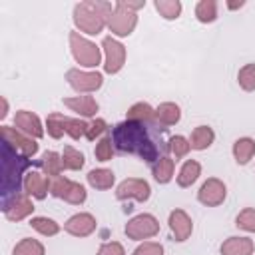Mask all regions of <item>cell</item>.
<instances>
[{"instance_id":"13","label":"cell","mask_w":255,"mask_h":255,"mask_svg":"<svg viewBox=\"0 0 255 255\" xmlns=\"http://www.w3.org/2000/svg\"><path fill=\"white\" fill-rule=\"evenodd\" d=\"M2 211L6 215V219L10 221H20L24 217H28L34 211V205L30 201V195L26 191L18 193L16 197H12L8 203H2Z\"/></svg>"},{"instance_id":"11","label":"cell","mask_w":255,"mask_h":255,"mask_svg":"<svg viewBox=\"0 0 255 255\" xmlns=\"http://www.w3.org/2000/svg\"><path fill=\"white\" fill-rule=\"evenodd\" d=\"M225 195H227V187L221 179L217 177H209L197 191V199L207 205V207H215V205H221L225 201Z\"/></svg>"},{"instance_id":"20","label":"cell","mask_w":255,"mask_h":255,"mask_svg":"<svg viewBox=\"0 0 255 255\" xmlns=\"http://www.w3.org/2000/svg\"><path fill=\"white\" fill-rule=\"evenodd\" d=\"M179 118H181L179 106L173 104V102H163V104H159L157 110H155V116H153V120H155L159 126H163V128L175 126V124L179 122Z\"/></svg>"},{"instance_id":"35","label":"cell","mask_w":255,"mask_h":255,"mask_svg":"<svg viewBox=\"0 0 255 255\" xmlns=\"http://www.w3.org/2000/svg\"><path fill=\"white\" fill-rule=\"evenodd\" d=\"M237 82L245 92H253L255 90V64H245L237 74Z\"/></svg>"},{"instance_id":"19","label":"cell","mask_w":255,"mask_h":255,"mask_svg":"<svg viewBox=\"0 0 255 255\" xmlns=\"http://www.w3.org/2000/svg\"><path fill=\"white\" fill-rule=\"evenodd\" d=\"M64 106H68L72 112L84 116V118H92L98 112V102L92 96H76V98H66Z\"/></svg>"},{"instance_id":"23","label":"cell","mask_w":255,"mask_h":255,"mask_svg":"<svg viewBox=\"0 0 255 255\" xmlns=\"http://www.w3.org/2000/svg\"><path fill=\"white\" fill-rule=\"evenodd\" d=\"M215 139V133L209 126H197L193 131H191V137H189V143H191V149H205L213 143Z\"/></svg>"},{"instance_id":"29","label":"cell","mask_w":255,"mask_h":255,"mask_svg":"<svg viewBox=\"0 0 255 255\" xmlns=\"http://www.w3.org/2000/svg\"><path fill=\"white\" fill-rule=\"evenodd\" d=\"M84 153H80L78 149H74L72 145H66L64 147V153H62V163H64V169H82L84 167Z\"/></svg>"},{"instance_id":"31","label":"cell","mask_w":255,"mask_h":255,"mask_svg":"<svg viewBox=\"0 0 255 255\" xmlns=\"http://www.w3.org/2000/svg\"><path fill=\"white\" fill-rule=\"evenodd\" d=\"M40 163H42V167L46 169V173H48V175H54V177H58V175H60V171L64 169L62 155H60V153H56V151H46Z\"/></svg>"},{"instance_id":"36","label":"cell","mask_w":255,"mask_h":255,"mask_svg":"<svg viewBox=\"0 0 255 255\" xmlns=\"http://www.w3.org/2000/svg\"><path fill=\"white\" fill-rule=\"evenodd\" d=\"M235 225L247 233H255V209L253 207H245L237 219H235Z\"/></svg>"},{"instance_id":"22","label":"cell","mask_w":255,"mask_h":255,"mask_svg":"<svg viewBox=\"0 0 255 255\" xmlns=\"http://www.w3.org/2000/svg\"><path fill=\"white\" fill-rule=\"evenodd\" d=\"M233 155H235V161L245 165L251 161V157L255 155V141L251 137H239L235 143H233Z\"/></svg>"},{"instance_id":"32","label":"cell","mask_w":255,"mask_h":255,"mask_svg":"<svg viewBox=\"0 0 255 255\" xmlns=\"http://www.w3.org/2000/svg\"><path fill=\"white\" fill-rule=\"evenodd\" d=\"M30 225L40 233V235H46V237H52L60 231V225L50 219V217H32L30 219Z\"/></svg>"},{"instance_id":"30","label":"cell","mask_w":255,"mask_h":255,"mask_svg":"<svg viewBox=\"0 0 255 255\" xmlns=\"http://www.w3.org/2000/svg\"><path fill=\"white\" fill-rule=\"evenodd\" d=\"M153 116H155V110H153L149 104H145V102H137V104H133V106L128 110V120L149 122V120H153Z\"/></svg>"},{"instance_id":"4","label":"cell","mask_w":255,"mask_h":255,"mask_svg":"<svg viewBox=\"0 0 255 255\" xmlns=\"http://www.w3.org/2000/svg\"><path fill=\"white\" fill-rule=\"evenodd\" d=\"M70 48H72V56L74 60L84 66V68H96L102 62V52L100 48L90 42L88 38L80 36L78 32H70Z\"/></svg>"},{"instance_id":"28","label":"cell","mask_w":255,"mask_h":255,"mask_svg":"<svg viewBox=\"0 0 255 255\" xmlns=\"http://www.w3.org/2000/svg\"><path fill=\"white\" fill-rule=\"evenodd\" d=\"M195 16L199 22L207 24V22H213L217 18V2L215 0H201L197 2L195 6Z\"/></svg>"},{"instance_id":"37","label":"cell","mask_w":255,"mask_h":255,"mask_svg":"<svg viewBox=\"0 0 255 255\" xmlns=\"http://www.w3.org/2000/svg\"><path fill=\"white\" fill-rule=\"evenodd\" d=\"M189 149H191V143H189V139H185L183 135H173V137H169V151H171L175 157L187 155Z\"/></svg>"},{"instance_id":"42","label":"cell","mask_w":255,"mask_h":255,"mask_svg":"<svg viewBox=\"0 0 255 255\" xmlns=\"http://www.w3.org/2000/svg\"><path fill=\"white\" fill-rule=\"evenodd\" d=\"M8 114V102H6V98H2V112H0V116L4 118Z\"/></svg>"},{"instance_id":"34","label":"cell","mask_w":255,"mask_h":255,"mask_svg":"<svg viewBox=\"0 0 255 255\" xmlns=\"http://www.w3.org/2000/svg\"><path fill=\"white\" fill-rule=\"evenodd\" d=\"M66 133L72 137V139H80L82 135H86L88 133V128H90V124H86L84 120H80V118H66Z\"/></svg>"},{"instance_id":"7","label":"cell","mask_w":255,"mask_h":255,"mask_svg":"<svg viewBox=\"0 0 255 255\" xmlns=\"http://www.w3.org/2000/svg\"><path fill=\"white\" fill-rule=\"evenodd\" d=\"M50 191H52L54 197H60V199H64L72 205H80V203L86 201V189L80 183H76L68 177H62V175L54 177Z\"/></svg>"},{"instance_id":"2","label":"cell","mask_w":255,"mask_h":255,"mask_svg":"<svg viewBox=\"0 0 255 255\" xmlns=\"http://www.w3.org/2000/svg\"><path fill=\"white\" fill-rule=\"evenodd\" d=\"M32 165V159L20 153L12 143L2 139V203H8L12 197L22 193L24 171Z\"/></svg>"},{"instance_id":"41","label":"cell","mask_w":255,"mask_h":255,"mask_svg":"<svg viewBox=\"0 0 255 255\" xmlns=\"http://www.w3.org/2000/svg\"><path fill=\"white\" fill-rule=\"evenodd\" d=\"M106 131V122L102 120V118H98V120H94L92 124H90V128H88V133H86V137L90 139V141H94L98 135H102Z\"/></svg>"},{"instance_id":"17","label":"cell","mask_w":255,"mask_h":255,"mask_svg":"<svg viewBox=\"0 0 255 255\" xmlns=\"http://www.w3.org/2000/svg\"><path fill=\"white\" fill-rule=\"evenodd\" d=\"M169 229H171L175 241H185L193 231V223L183 209H173L169 213Z\"/></svg>"},{"instance_id":"39","label":"cell","mask_w":255,"mask_h":255,"mask_svg":"<svg viewBox=\"0 0 255 255\" xmlns=\"http://www.w3.org/2000/svg\"><path fill=\"white\" fill-rule=\"evenodd\" d=\"M133 255H163V247L161 243H155V241H143L141 245L135 247Z\"/></svg>"},{"instance_id":"8","label":"cell","mask_w":255,"mask_h":255,"mask_svg":"<svg viewBox=\"0 0 255 255\" xmlns=\"http://www.w3.org/2000/svg\"><path fill=\"white\" fill-rule=\"evenodd\" d=\"M66 80L78 94H92V92L100 90L102 82H104L100 72H84V70H78V68L68 70Z\"/></svg>"},{"instance_id":"14","label":"cell","mask_w":255,"mask_h":255,"mask_svg":"<svg viewBox=\"0 0 255 255\" xmlns=\"http://www.w3.org/2000/svg\"><path fill=\"white\" fill-rule=\"evenodd\" d=\"M14 126L16 129H20L22 133L30 135V137H42L44 135V128H42V122L36 114L28 112V110H20L16 112L14 116Z\"/></svg>"},{"instance_id":"6","label":"cell","mask_w":255,"mask_h":255,"mask_svg":"<svg viewBox=\"0 0 255 255\" xmlns=\"http://www.w3.org/2000/svg\"><path fill=\"white\" fill-rule=\"evenodd\" d=\"M157 231H159V223L151 213H139V215L131 217L126 225V235L135 241L149 239V237L157 235Z\"/></svg>"},{"instance_id":"5","label":"cell","mask_w":255,"mask_h":255,"mask_svg":"<svg viewBox=\"0 0 255 255\" xmlns=\"http://www.w3.org/2000/svg\"><path fill=\"white\" fill-rule=\"evenodd\" d=\"M135 24H137L135 12L129 10L124 4V0L116 2L112 14L108 16V28L112 30V34H116V36H129L133 32Z\"/></svg>"},{"instance_id":"15","label":"cell","mask_w":255,"mask_h":255,"mask_svg":"<svg viewBox=\"0 0 255 255\" xmlns=\"http://www.w3.org/2000/svg\"><path fill=\"white\" fill-rule=\"evenodd\" d=\"M64 229L74 237H88L96 229V219L92 213H76L64 223Z\"/></svg>"},{"instance_id":"26","label":"cell","mask_w":255,"mask_h":255,"mask_svg":"<svg viewBox=\"0 0 255 255\" xmlns=\"http://www.w3.org/2000/svg\"><path fill=\"white\" fill-rule=\"evenodd\" d=\"M153 6H155V10L159 12V16H163L165 20H175V18H179L181 8H183L179 0H155Z\"/></svg>"},{"instance_id":"25","label":"cell","mask_w":255,"mask_h":255,"mask_svg":"<svg viewBox=\"0 0 255 255\" xmlns=\"http://www.w3.org/2000/svg\"><path fill=\"white\" fill-rule=\"evenodd\" d=\"M173 169H175V163H173V159H169L167 155L161 157V159H157V161L153 163V167H151L153 177H155V181H159V183H167V181L173 177Z\"/></svg>"},{"instance_id":"33","label":"cell","mask_w":255,"mask_h":255,"mask_svg":"<svg viewBox=\"0 0 255 255\" xmlns=\"http://www.w3.org/2000/svg\"><path fill=\"white\" fill-rule=\"evenodd\" d=\"M66 116L64 114H50L48 118H46V128H48V133L54 137V139H58V137H62L64 133H66Z\"/></svg>"},{"instance_id":"12","label":"cell","mask_w":255,"mask_h":255,"mask_svg":"<svg viewBox=\"0 0 255 255\" xmlns=\"http://www.w3.org/2000/svg\"><path fill=\"white\" fill-rule=\"evenodd\" d=\"M0 131H2V139H6L8 143H12V145H14L18 151H22L24 155H28V157L36 155L38 143L34 141V137H30V135H26V133H22L20 129L10 128V126H2Z\"/></svg>"},{"instance_id":"27","label":"cell","mask_w":255,"mask_h":255,"mask_svg":"<svg viewBox=\"0 0 255 255\" xmlns=\"http://www.w3.org/2000/svg\"><path fill=\"white\" fill-rule=\"evenodd\" d=\"M12 255H44V245L38 239L24 237L22 241L16 243Z\"/></svg>"},{"instance_id":"18","label":"cell","mask_w":255,"mask_h":255,"mask_svg":"<svg viewBox=\"0 0 255 255\" xmlns=\"http://www.w3.org/2000/svg\"><path fill=\"white\" fill-rule=\"evenodd\" d=\"M221 255H253L255 245L249 237H229L221 243Z\"/></svg>"},{"instance_id":"3","label":"cell","mask_w":255,"mask_h":255,"mask_svg":"<svg viewBox=\"0 0 255 255\" xmlns=\"http://www.w3.org/2000/svg\"><path fill=\"white\" fill-rule=\"evenodd\" d=\"M114 6L110 2H94L86 0L74 6V24L80 32L96 36L108 26V16L112 14Z\"/></svg>"},{"instance_id":"1","label":"cell","mask_w":255,"mask_h":255,"mask_svg":"<svg viewBox=\"0 0 255 255\" xmlns=\"http://www.w3.org/2000/svg\"><path fill=\"white\" fill-rule=\"evenodd\" d=\"M112 143L122 153L139 155L147 163H155L169 151V139H165V128L155 120L137 122L126 120L112 129Z\"/></svg>"},{"instance_id":"24","label":"cell","mask_w":255,"mask_h":255,"mask_svg":"<svg viewBox=\"0 0 255 255\" xmlns=\"http://www.w3.org/2000/svg\"><path fill=\"white\" fill-rule=\"evenodd\" d=\"M88 183L92 185V187H96V189H110L112 185H114V173L110 171V169H104V167H100V169H92L88 175Z\"/></svg>"},{"instance_id":"10","label":"cell","mask_w":255,"mask_h":255,"mask_svg":"<svg viewBox=\"0 0 255 255\" xmlns=\"http://www.w3.org/2000/svg\"><path fill=\"white\" fill-rule=\"evenodd\" d=\"M151 195L149 183L145 179H137V177H128L124 179L118 189H116V197L118 199H135V201H147Z\"/></svg>"},{"instance_id":"43","label":"cell","mask_w":255,"mask_h":255,"mask_svg":"<svg viewBox=\"0 0 255 255\" xmlns=\"http://www.w3.org/2000/svg\"><path fill=\"white\" fill-rule=\"evenodd\" d=\"M245 2H227V8H231V10H235V8H241Z\"/></svg>"},{"instance_id":"9","label":"cell","mask_w":255,"mask_h":255,"mask_svg":"<svg viewBox=\"0 0 255 255\" xmlns=\"http://www.w3.org/2000/svg\"><path fill=\"white\" fill-rule=\"evenodd\" d=\"M102 48L106 52V64H104V70L108 74H118L124 64H126V46L120 44L116 38L112 36H106L104 42H102Z\"/></svg>"},{"instance_id":"40","label":"cell","mask_w":255,"mask_h":255,"mask_svg":"<svg viewBox=\"0 0 255 255\" xmlns=\"http://www.w3.org/2000/svg\"><path fill=\"white\" fill-rule=\"evenodd\" d=\"M98 255H126L122 243L118 241H108V243H102L100 249H98Z\"/></svg>"},{"instance_id":"38","label":"cell","mask_w":255,"mask_h":255,"mask_svg":"<svg viewBox=\"0 0 255 255\" xmlns=\"http://www.w3.org/2000/svg\"><path fill=\"white\" fill-rule=\"evenodd\" d=\"M96 157L100 161H110L114 157V143H112V137H102L98 143H96V149H94Z\"/></svg>"},{"instance_id":"16","label":"cell","mask_w":255,"mask_h":255,"mask_svg":"<svg viewBox=\"0 0 255 255\" xmlns=\"http://www.w3.org/2000/svg\"><path fill=\"white\" fill-rule=\"evenodd\" d=\"M50 187H52V181L40 171H30L24 177V191L36 199H44Z\"/></svg>"},{"instance_id":"21","label":"cell","mask_w":255,"mask_h":255,"mask_svg":"<svg viewBox=\"0 0 255 255\" xmlns=\"http://www.w3.org/2000/svg\"><path fill=\"white\" fill-rule=\"evenodd\" d=\"M199 173H201V165H199V161H195V159H187V161L181 165V169H179L177 185H179V187H189L191 183L197 181Z\"/></svg>"}]
</instances>
